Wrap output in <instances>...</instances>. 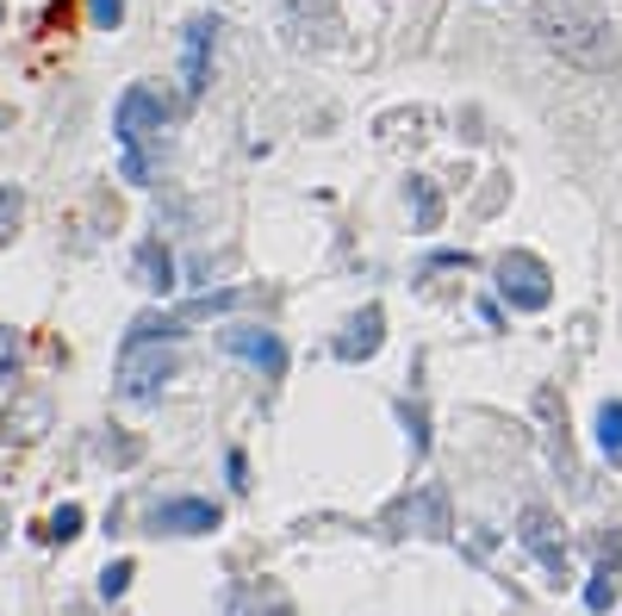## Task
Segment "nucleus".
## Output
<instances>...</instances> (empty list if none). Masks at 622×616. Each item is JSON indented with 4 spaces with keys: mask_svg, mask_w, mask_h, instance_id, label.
I'll return each mask as SVG.
<instances>
[{
    "mask_svg": "<svg viewBox=\"0 0 622 616\" xmlns=\"http://www.w3.org/2000/svg\"><path fill=\"white\" fill-rule=\"evenodd\" d=\"M399 418H405V430H411V455H429V418H424V404H399Z\"/></svg>",
    "mask_w": 622,
    "mask_h": 616,
    "instance_id": "nucleus-22",
    "label": "nucleus"
},
{
    "mask_svg": "<svg viewBox=\"0 0 622 616\" xmlns=\"http://www.w3.org/2000/svg\"><path fill=\"white\" fill-rule=\"evenodd\" d=\"M162 125H169V100L156 88H125L113 113V137L125 150V181H150V144H162Z\"/></svg>",
    "mask_w": 622,
    "mask_h": 616,
    "instance_id": "nucleus-2",
    "label": "nucleus"
},
{
    "mask_svg": "<svg viewBox=\"0 0 622 616\" xmlns=\"http://www.w3.org/2000/svg\"><path fill=\"white\" fill-rule=\"evenodd\" d=\"M250 299H255V287H218V293H199V299H187V306H181V318H187V324H199V318H224V311L250 306Z\"/></svg>",
    "mask_w": 622,
    "mask_h": 616,
    "instance_id": "nucleus-15",
    "label": "nucleus"
},
{
    "mask_svg": "<svg viewBox=\"0 0 622 616\" xmlns=\"http://www.w3.org/2000/svg\"><path fill=\"white\" fill-rule=\"evenodd\" d=\"M255 616H292V604H268V611H255Z\"/></svg>",
    "mask_w": 622,
    "mask_h": 616,
    "instance_id": "nucleus-28",
    "label": "nucleus"
},
{
    "mask_svg": "<svg viewBox=\"0 0 622 616\" xmlns=\"http://www.w3.org/2000/svg\"><path fill=\"white\" fill-rule=\"evenodd\" d=\"M181 374V362H175V349L169 343H131V349H118V392L131 404H143V399H162V386Z\"/></svg>",
    "mask_w": 622,
    "mask_h": 616,
    "instance_id": "nucleus-3",
    "label": "nucleus"
},
{
    "mask_svg": "<svg viewBox=\"0 0 622 616\" xmlns=\"http://www.w3.org/2000/svg\"><path fill=\"white\" fill-rule=\"evenodd\" d=\"M617 597H622L617 567H598V573L585 579V611H591V616H610V611H617Z\"/></svg>",
    "mask_w": 622,
    "mask_h": 616,
    "instance_id": "nucleus-17",
    "label": "nucleus"
},
{
    "mask_svg": "<svg viewBox=\"0 0 622 616\" xmlns=\"http://www.w3.org/2000/svg\"><path fill=\"white\" fill-rule=\"evenodd\" d=\"M81 523H88V517H81V504H57L44 536H50V541H76V536H81Z\"/></svg>",
    "mask_w": 622,
    "mask_h": 616,
    "instance_id": "nucleus-20",
    "label": "nucleus"
},
{
    "mask_svg": "<svg viewBox=\"0 0 622 616\" xmlns=\"http://www.w3.org/2000/svg\"><path fill=\"white\" fill-rule=\"evenodd\" d=\"M88 25L94 32H118L125 25V0H88Z\"/></svg>",
    "mask_w": 622,
    "mask_h": 616,
    "instance_id": "nucleus-23",
    "label": "nucleus"
},
{
    "mask_svg": "<svg viewBox=\"0 0 622 616\" xmlns=\"http://www.w3.org/2000/svg\"><path fill=\"white\" fill-rule=\"evenodd\" d=\"M131 560H113V567H106V573H100V597H125V585H131Z\"/></svg>",
    "mask_w": 622,
    "mask_h": 616,
    "instance_id": "nucleus-24",
    "label": "nucleus"
},
{
    "mask_svg": "<svg viewBox=\"0 0 622 616\" xmlns=\"http://www.w3.org/2000/svg\"><path fill=\"white\" fill-rule=\"evenodd\" d=\"M535 418L548 424V455H554V467H561L566 492L579 499V492H585V474H579V461H573V436H566V404H561V392H554V386H535Z\"/></svg>",
    "mask_w": 622,
    "mask_h": 616,
    "instance_id": "nucleus-8",
    "label": "nucleus"
},
{
    "mask_svg": "<svg viewBox=\"0 0 622 616\" xmlns=\"http://www.w3.org/2000/svg\"><path fill=\"white\" fill-rule=\"evenodd\" d=\"M13 367H20V336H13V330L0 324V386L13 380Z\"/></svg>",
    "mask_w": 622,
    "mask_h": 616,
    "instance_id": "nucleus-26",
    "label": "nucleus"
},
{
    "mask_svg": "<svg viewBox=\"0 0 622 616\" xmlns=\"http://www.w3.org/2000/svg\"><path fill=\"white\" fill-rule=\"evenodd\" d=\"M392 523L399 529H417V536H436V541H448L454 536V504H448V486H417L399 511H392Z\"/></svg>",
    "mask_w": 622,
    "mask_h": 616,
    "instance_id": "nucleus-7",
    "label": "nucleus"
},
{
    "mask_svg": "<svg viewBox=\"0 0 622 616\" xmlns=\"http://www.w3.org/2000/svg\"><path fill=\"white\" fill-rule=\"evenodd\" d=\"M20 218H25V193L20 187H0V237L13 231Z\"/></svg>",
    "mask_w": 622,
    "mask_h": 616,
    "instance_id": "nucleus-25",
    "label": "nucleus"
},
{
    "mask_svg": "<svg viewBox=\"0 0 622 616\" xmlns=\"http://www.w3.org/2000/svg\"><path fill=\"white\" fill-rule=\"evenodd\" d=\"M529 32L573 69H610L617 62V32L598 0H529Z\"/></svg>",
    "mask_w": 622,
    "mask_h": 616,
    "instance_id": "nucleus-1",
    "label": "nucleus"
},
{
    "mask_svg": "<svg viewBox=\"0 0 622 616\" xmlns=\"http://www.w3.org/2000/svg\"><path fill=\"white\" fill-rule=\"evenodd\" d=\"M498 293H505L517 311H548L554 306V274H548L542 255H529V250H505L498 255Z\"/></svg>",
    "mask_w": 622,
    "mask_h": 616,
    "instance_id": "nucleus-4",
    "label": "nucleus"
},
{
    "mask_svg": "<svg viewBox=\"0 0 622 616\" xmlns=\"http://www.w3.org/2000/svg\"><path fill=\"white\" fill-rule=\"evenodd\" d=\"M218 523H224V511H218L212 499H162L150 511L156 536H212Z\"/></svg>",
    "mask_w": 622,
    "mask_h": 616,
    "instance_id": "nucleus-10",
    "label": "nucleus"
},
{
    "mask_svg": "<svg viewBox=\"0 0 622 616\" xmlns=\"http://www.w3.org/2000/svg\"><path fill=\"white\" fill-rule=\"evenodd\" d=\"M181 330H187L181 311H143V318H131V330H125V343H118V349H131V343H175Z\"/></svg>",
    "mask_w": 622,
    "mask_h": 616,
    "instance_id": "nucleus-14",
    "label": "nucleus"
},
{
    "mask_svg": "<svg viewBox=\"0 0 622 616\" xmlns=\"http://www.w3.org/2000/svg\"><path fill=\"white\" fill-rule=\"evenodd\" d=\"M380 343H387V311H380V306H361L349 318V330L336 336V362H373V355H380Z\"/></svg>",
    "mask_w": 622,
    "mask_h": 616,
    "instance_id": "nucleus-11",
    "label": "nucleus"
},
{
    "mask_svg": "<svg viewBox=\"0 0 622 616\" xmlns=\"http://www.w3.org/2000/svg\"><path fill=\"white\" fill-rule=\"evenodd\" d=\"M591 555H598V567H622V523L591 529Z\"/></svg>",
    "mask_w": 622,
    "mask_h": 616,
    "instance_id": "nucleus-21",
    "label": "nucleus"
},
{
    "mask_svg": "<svg viewBox=\"0 0 622 616\" xmlns=\"http://www.w3.org/2000/svg\"><path fill=\"white\" fill-rule=\"evenodd\" d=\"M598 448L610 455V461H622V399L598 404Z\"/></svg>",
    "mask_w": 622,
    "mask_h": 616,
    "instance_id": "nucleus-19",
    "label": "nucleus"
},
{
    "mask_svg": "<svg viewBox=\"0 0 622 616\" xmlns=\"http://www.w3.org/2000/svg\"><path fill=\"white\" fill-rule=\"evenodd\" d=\"M100 461L106 467H137L143 461V443H137L131 430H106V436H100Z\"/></svg>",
    "mask_w": 622,
    "mask_h": 616,
    "instance_id": "nucleus-18",
    "label": "nucleus"
},
{
    "mask_svg": "<svg viewBox=\"0 0 622 616\" xmlns=\"http://www.w3.org/2000/svg\"><path fill=\"white\" fill-rule=\"evenodd\" d=\"M517 541H523L529 555L542 560L548 579H573V560H566V541H561V523H554V511L548 504H523V517H517Z\"/></svg>",
    "mask_w": 622,
    "mask_h": 616,
    "instance_id": "nucleus-6",
    "label": "nucleus"
},
{
    "mask_svg": "<svg viewBox=\"0 0 622 616\" xmlns=\"http://www.w3.org/2000/svg\"><path fill=\"white\" fill-rule=\"evenodd\" d=\"M0 20H7V0H0Z\"/></svg>",
    "mask_w": 622,
    "mask_h": 616,
    "instance_id": "nucleus-29",
    "label": "nucleus"
},
{
    "mask_svg": "<svg viewBox=\"0 0 622 616\" xmlns=\"http://www.w3.org/2000/svg\"><path fill=\"white\" fill-rule=\"evenodd\" d=\"M212 44H218L212 13H194V20L181 25V106H199V100H206V81H212Z\"/></svg>",
    "mask_w": 622,
    "mask_h": 616,
    "instance_id": "nucleus-5",
    "label": "nucleus"
},
{
    "mask_svg": "<svg viewBox=\"0 0 622 616\" xmlns=\"http://www.w3.org/2000/svg\"><path fill=\"white\" fill-rule=\"evenodd\" d=\"M0 243H7V237H0Z\"/></svg>",
    "mask_w": 622,
    "mask_h": 616,
    "instance_id": "nucleus-30",
    "label": "nucleus"
},
{
    "mask_svg": "<svg viewBox=\"0 0 622 616\" xmlns=\"http://www.w3.org/2000/svg\"><path fill=\"white\" fill-rule=\"evenodd\" d=\"M405 199H411V213H417V231H436V225H442V193H436L429 174H411Z\"/></svg>",
    "mask_w": 622,
    "mask_h": 616,
    "instance_id": "nucleus-16",
    "label": "nucleus"
},
{
    "mask_svg": "<svg viewBox=\"0 0 622 616\" xmlns=\"http://www.w3.org/2000/svg\"><path fill=\"white\" fill-rule=\"evenodd\" d=\"M218 343H224V355L262 367L268 380H280V374H287V343H280L274 330H262V324H231V330H218Z\"/></svg>",
    "mask_w": 622,
    "mask_h": 616,
    "instance_id": "nucleus-9",
    "label": "nucleus"
},
{
    "mask_svg": "<svg viewBox=\"0 0 622 616\" xmlns=\"http://www.w3.org/2000/svg\"><path fill=\"white\" fill-rule=\"evenodd\" d=\"M131 274H137V287L143 293H169L175 287V255L162 250V237H143V243H137Z\"/></svg>",
    "mask_w": 622,
    "mask_h": 616,
    "instance_id": "nucleus-13",
    "label": "nucleus"
},
{
    "mask_svg": "<svg viewBox=\"0 0 622 616\" xmlns=\"http://www.w3.org/2000/svg\"><path fill=\"white\" fill-rule=\"evenodd\" d=\"M0 430H7L13 443H38L44 430H50V399H44V392H20V399L7 404Z\"/></svg>",
    "mask_w": 622,
    "mask_h": 616,
    "instance_id": "nucleus-12",
    "label": "nucleus"
},
{
    "mask_svg": "<svg viewBox=\"0 0 622 616\" xmlns=\"http://www.w3.org/2000/svg\"><path fill=\"white\" fill-rule=\"evenodd\" d=\"M224 474H231L237 492H250V461H243V448H231V455H224Z\"/></svg>",
    "mask_w": 622,
    "mask_h": 616,
    "instance_id": "nucleus-27",
    "label": "nucleus"
}]
</instances>
